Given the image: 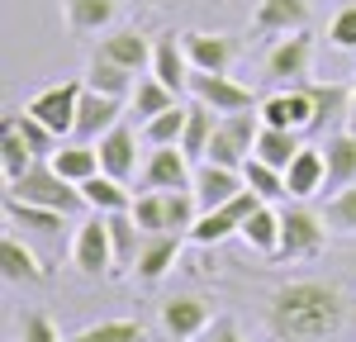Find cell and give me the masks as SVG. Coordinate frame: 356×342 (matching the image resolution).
Returning <instances> with one entry per match:
<instances>
[{
	"label": "cell",
	"mask_w": 356,
	"mask_h": 342,
	"mask_svg": "<svg viewBox=\"0 0 356 342\" xmlns=\"http://www.w3.org/2000/svg\"><path fill=\"white\" fill-rule=\"evenodd\" d=\"M347 323V300L337 285L295 281L271 295V328L280 342H328Z\"/></svg>",
	"instance_id": "obj_1"
},
{
	"label": "cell",
	"mask_w": 356,
	"mask_h": 342,
	"mask_svg": "<svg viewBox=\"0 0 356 342\" xmlns=\"http://www.w3.org/2000/svg\"><path fill=\"white\" fill-rule=\"evenodd\" d=\"M10 195L29 200V204H43V209H57V214H67V219L81 214V209H90L86 195H81V186L67 181L53 162H33L19 181H10Z\"/></svg>",
	"instance_id": "obj_2"
},
{
	"label": "cell",
	"mask_w": 356,
	"mask_h": 342,
	"mask_svg": "<svg viewBox=\"0 0 356 342\" xmlns=\"http://www.w3.org/2000/svg\"><path fill=\"white\" fill-rule=\"evenodd\" d=\"M257 133H261V114L238 110V114H223L219 129H214V142L204 152V162H223V167H238L257 152Z\"/></svg>",
	"instance_id": "obj_3"
},
{
	"label": "cell",
	"mask_w": 356,
	"mask_h": 342,
	"mask_svg": "<svg viewBox=\"0 0 356 342\" xmlns=\"http://www.w3.org/2000/svg\"><path fill=\"white\" fill-rule=\"evenodd\" d=\"M323 233H328V219L309 204H290L280 209V247L275 256L280 261H295V256H314L323 247Z\"/></svg>",
	"instance_id": "obj_4"
},
{
	"label": "cell",
	"mask_w": 356,
	"mask_h": 342,
	"mask_svg": "<svg viewBox=\"0 0 356 342\" xmlns=\"http://www.w3.org/2000/svg\"><path fill=\"white\" fill-rule=\"evenodd\" d=\"M81 90H86L81 76H72V81H57V86H48V90H38V95L29 100L24 110H29V114H38V119L53 129L57 138H72V129H76V105H81Z\"/></svg>",
	"instance_id": "obj_5"
},
{
	"label": "cell",
	"mask_w": 356,
	"mask_h": 342,
	"mask_svg": "<svg viewBox=\"0 0 356 342\" xmlns=\"http://www.w3.org/2000/svg\"><path fill=\"white\" fill-rule=\"evenodd\" d=\"M72 266L81 276H100V271H114V243H110V219L90 209V219L76 224V238H72Z\"/></svg>",
	"instance_id": "obj_6"
},
{
	"label": "cell",
	"mask_w": 356,
	"mask_h": 342,
	"mask_svg": "<svg viewBox=\"0 0 356 342\" xmlns=\"http://www.w3.org/2000/svg\"><path fill=\"white\" fill-rule=\"evenodd\" d=\"M195 181V167H191V152L181 142H166V147H152L147 162L138 171V186L143 190H186Z\"/></svg>",
	"instance_id": "obj_7"
},
{
	"label": "cell",
	"mask_w": 356,
	"mask_h": 342,
	"mask_svg": "<svg viewBox=\"0 0 356 342\" xmlns=\"http://www.w3.org/2000/svg\"><path fill=\"white\" fill-rule=\"evenodd\" d=\"M191 95L200 100V105L219 110V114H238V110H252V105H257V95H252L243 81H233L228 72H195Z\"/></svg>",
	"instance_id": "obj_8"
},
{
	"label": "cell",
	"mask_w": 356,
	"mask_h": 342,
	"mask_svg": "<svg viewBox=\"0 0 356 342\" xmlns=\"http://www.w3.org/2000/svg\"><path fill=\"white\" fill-rule=\"evenodd\" d=\"M119 114H124V100L119 95H105V90H81V105H76V129H72V138L76 142H100L110 133L114 124H119Z\"/></svg>",
	"instance_id": "obj_9"
},
{
	"label": "cell",
	"mask_w": 356,
	"mask_h": 342,
	"mask_svg": "<svg viewBox=\"0 0 356 342\" xmlns=\"http://www.w3.org/2000/svg\"><path fill=\"white\" fill-rule=\"evenodd\" d=\"M257 114H261V124L309 133V129H314V95H309L304 86H290V90H275V95H266V100L257 105Z\"/></svg>",
	"instance_id": "obj_10"
},
{
	"label": "cell",
	"mask_w": 356,
	"mask_h": 342,
	"mask_svg": "<svg viewBox=\"0 0 356 342\" xmlns=\"http://www.w3.org/2000/svg\"><path fill=\"white\" fill-rule=\"evenodd\" d=\"M209 323H214V309L200 295H176V300L162 304V333L176 338V342H195Z\"/></svg>",
	"instance_id": "obj_11"
},
{
	"label": "cell",
	"mask_w": 356,
	"mask_h": 342,
	"mask_svg": "<svg viewBox=\"0 0 356 342\" xmlns=\"http://www.w3.org/2000/svg\"><path fill=\"white\" fill-rule=\"evenodd\" d=\"M191 190H195V200H200V209H219V204H228L238 190H247V181H243V171H238V167L200 162V167H195Z\"/></svg>",
	"instance_id": "obj_12"
},
{
	"label": "cell",
	"mask_w": 356,
	"mask_h": 342,
	"mask_svg": "<svg viewBox=\"0 0 356 342\" xmlns=\"http://www.w3.org/2000/svg\"><path fill=\"white\" fill-rule=\"evenodd\" d=\"M309 57H314V38L304 28H295L266 53V76L271 81H304L309 76Z\"/></svg>",
	"instance_id": "obj_13"
},
{
	"label": "cell",
	"mask_w": 356,
	"mask_h": 342,
	"mask_svg": "<svg viewBox=\"0 0 356 342\" xmlns=\"http://www.w3.org/2000/svg\"><path fill=\"white\" fill-rule=\"evenodd\" d=\"M323 186H328V157H323V147H300L295 162L285 167V195L314 200Z\"/></svg>",
	"instance_id": "obj_14"
},
{
	"label": "cell",
	"mask_w": 356,
	"mask_h": 342,
	"mask_svg": "<svg viewBox=\"0 0 356 342\" xmlns=\"http://www.w3.org/2000/svg\"><path fill=\"white\" fill-rule=\"evenodd\" d=\"M152 76L162 86H171L176 95L181 90H191V76H195V67H191V53H186V43L176 38V33H162L157 38V48H152V67H147Z\"/></svg>",
	"instance_id": "obj_15"
},
{
	"label": "cell",
	"mask_w": 356,
	"mask_h": 342,
	"mask_svg": "<svg viewBox=\"0 0 356 342\" xmlns=\"http://www.w3.org/2000/svg\"><path fill=\"white\" fill-rule=\"evenodd\" d=\"M152 48H157V43H147V33H138V28H114V33L100 38L95 57H110V62L129 67V72H143V67H152Z\"/></svg>",
	"instance_id": "obj_16"
},
{
	"label": "cell",
	"mask_w": 356,
	"mask_h": 342,
	"mask_svg": "<svg viewBox=\"0 0 356 342\" xmlns=\"http://www.w3.org/2000/svg\"><path fill=\"white\" fill-rule=\"evenodd\" d=\"M181 238H186V233H147V238H143V247H138L134 271H138L147 285L162 281L166 271L176 266V256H181Z\"/></svg>",
	"instance_id": "obj_17"
},
{
	"label": "cell",
	"mask_w": 356,
	"mask_h": 342,
	"mask_svg": "<svg viewBox=\"0 0 356 342\" xmlns=\"http://www.w3.org/2000/svg\"><path fill=\"white\" fill-rule=\"evenodd\" d=\"M95 147H100V171H110V176H119V181H129V176L138 171V133L129 129V124H114Z\"/></svg>",
	"instance_id": "obj_18"
},
{
	"label": "cell",
	"mask_w": 356,
	"mask_h": 342,
	"mask_svg": "<svg viewBox=\"0 0 356 342\" xmlns=\"http://www.w3.org/2000/svg\"><path fill=\"white\" fill-rule=\"evenodd\" d=\"M314 95V129L309 133H328L332 124L352 119V86L342 81H328V86H304Z\"/></svg>",
	"instance_id": "obj_19"
},
{
	"label": "cell",
	"mask_w": 356,
	"mask_h": 342,
	"mask_svg": "<svg viewBox=\"0 0 356 342\" xmlns=\"http://www.w3.org/2000/svg\"><path fill=\"white\" fill-rule=\"evenodd\" d=\"M323 157H328V186H323V190H332V195H337V190L356 186V129L328 133Z\"/></svg>",
	"instance_id": "obj_20"
},
{
	"label": "cell",
	"mask_w": 356,
	"mask_h": 342,
	"mask_svg": "<svg viewBox=\"0 0 356 342\" xmlns=\"http://www.w3.org/2000/svg\"><path fill=\"white\" fill-rule=\"evenodd\" d=\"M81 195L95 214H119V209H134L138 190H129V181H119L110 171H95L90 181H81Z\"/></svg>",
	"instance_id": "obj_21"
},
{
	"label": "cell",
	"mask_w": 356,
	"mask_h": 342,
	"mask_svg": "<svg viewBox=\"0 0 356 342\" xmlns=\"http://www.w3.org/2000/svg\"><path fill=\"white\" fill-rule=\"evenodd\" d=\"M5 224L29 228V233H38V238H57L62 224H67V214L43 209V204H29V200H19V195H5Z\"/></svg>",
	"instance_id": "obj_22"
},
{
	"label": "cell",
	"mask_w": 356,
	"mask_h": 342,
	"mask_svg": "<svg viewBox=\"0 0 356 342\" xmlns=\"http://www.w3.org/2000/svg\"><path fill=\"white\" fill-rule=\"evenodd\" d=\"M0 276H5V281H43L48 266L38 261V252L29 247L24 238L5 233V238H0Z\"/></svg>",
	"instance_id": "obj_23"
},
{
	"label": "cell",
	"mask_w": 356,
	"mask_h": 342,
	"mask_svg": "<svg viewBox=\"0 0 356 342\" xmlns=\"http://www.w3.org/2000/svg\"><path fill=\"white\" fill-rule=\"evenodd\" d=\"M309 19V0H261L257 15H252V28L257 33H295Z\"/></svg>",
	"instance_id": "obj_24"
},
{
	"label": "cell",
	"mask_w": 356,
	"mask_h": 342,
	"mask_svg": "<svg viewBox=\"0 0 356 342\" xmlns=\"http://www.w3.org/2000/svg\"><path fill=\"white\" fill-rule=\"evenodd\" d=\"M181 43L191 53L195 72H228V62H233V38H223V33H181Z\"/></svg>",
	"instance_id": "obj_25"
},
{
	"label": "cell",
	"mask_w": 356,
	"mask_h": 342,
	"mask_svg": "<svg viewBox=\"0 0 356 342\" xmlns=\"http://www.w3.org/2000/svg\"><path fill=\"white\" fill-rule=\"evenodd\" d=\"M238 238H243L252 252L275 256V247H280V209H271V200H266V204H257V209L243 219Z\"/></svg>",
	"instance_id": "obj_26"
},
{
	"label": "cell",
	"mask_w": 356,
	"mask_h": 342,
	"mask_svg": "<svg viewBox=\"0 0 356 342\" xmlns=\"http://www.w3.org/2000/svg\"><path fill=\"white\" fill-rule=\"evenodd\" d=\"M219 110H209V105H200L191 100V114H186V133H181V147L191 152V162H204V152H209V142H214V129H219Z\"/></svg>",
	"instance_id": "obj_27"
},
{
	"label": "cell",
	"mask_w": 356,
	"mask_h": 342,
	"mask_svg": "<svg viewBox=\"0 0 356 342\" xmlns=\"http://www.w3.org/2000/svg\"><path fill=\"white\" fill-rule=\"evenodd\" d=\"M90 90H105V95H119V100H129L138 86V72H129V67H119V62H110V57H90V67H86L81 76Z\"/></svg>",
	"instance_id": "obj_28"
},
{
	"label": "cell",
	"mask_w": 356,
	"mask_h": 342,
	"mask_svg": "<svg viewBox=\"0 0 356 342\" xmlns=\"http://www.w3.org/2000/svg\"><path fill=\"white\" fill-rule=\"evenodd\" d=\"M110 219V243H114V271L119 266H134L138 261V247H143V224L134 219V209H119V214H105Z\"/></svg>",
	"instance_id": "obj_29"
},
{
	"label": "cell",
	"mask_w": 356,
	"mask_h": 342,
	"mask_svg": "<svg viewBox=\"0 0 356 342\" xmlns=\"http://www.w3.org/2000/svg\"><path fill=\"white\" fill-rule=\"evenodd\" d=\"M53 167L62 171L67 181L81 186V181H90V176L100 171V147H95V142H76V138H72V142H62V147L53 152Z\"/></svg>",
	"instance_id": "obj_30"
},
{
	"label": "cell",
	"mask_w": 356,
	"mask_h": 342,
	"mask_svg": "<svg viewBox=\"0 0 356 342\" xmlns=\"http://www.w3.org/2000/svg\"><path fill=\"white\" fill-rule=\"evenodd\" d=\"M304 142L295 129H275V124H261V133H257V152L252 157H261V162H271V167H290L295 162V152H300Z\"/></svg>",
	"instance_id": "obj_31"
},
{
	"label": "cell",
	"mask_w": 356,
	"mask_h": 342,
	"mask_svg": "<svg viewBox=\"0 0 356 342\" xmlns=\"http://www.w3.org/2000/svg\"><path fill=\"white\" fill-rule=\"evenodd\" d=\"M176 105V90L171 86H162L157 76H138L134 95H129V110H134L138 124H147V119H157L162 110H171Z\"/></svg>",
	"instance_id": "obj_32"
},
{
	"label": "cell",
	"mask_w": 356,
	"mask_h": 342,
	"mask_svg": "<svg viewBox=\"0 0 356 342\" xmlns=\"http://www.w3.org/2000/svg\"><path fill=\"white\" fill-rule=\"evenodd\" d=\"M33 162H38V157H33V147L24 142V133L5 119V138H0V171H5V186H10V181H19Z\"/></svg>",
	"instance_id": "obj_33"
},
{
	"label": "cell",
	"mask_w": 356,
	"mask_h": 342,
	"mask_svg": "<svg viewBox=\"0 0 356 342\" xmlns=\"http://www.w3.org/2000/svg\"><path fill=\"white\" fill-rule=\"evenodd\" d=\"M67 342H147V328L138 318H105V323H90L81 333H72Z\"/></svg>",
	"instance_id": "obj_34"
},
{
	"label": "cell",
	"mask_w": 356,
	"mask_h": 342,
	"mask_svg": "<svg viewBox=\"0 0 356 342\" xmlns=\"http://www.w3.org/2000/svg\"><path fill=\"white\" fill-rule=\"evenodd\" d=\"M67 5V24L76 33H100L114 19V0H62Z\"/></svg>",
	"instance_id": "obj_35"
},
{
	"label": "cell",
	"mask_w": 356,
	"mask_h": 342,
	"mask_svg": "<svg viewBox=\"0 0 356 342\" xmlns=\"http://www.w3.org/2000/svg\"><path fill=\"white\" fill-rule=\"evenodd\" d=\"M10 124L24 133V142L33 147V157H38V162H53V152L62 147V138H57V133L48 129V124H43V119H38V114L19 110V114H10Z\"/></svg>",
	"instance_id": "obj_36"
},
{
	"label": "cell",
	"mask_w": 356,
	"mask_h": 342,
	"mask_svg": "<svg viewBox=\"0 0 356 342\" xmlns=\"http://www.w3.org/2000/svg\"><path fill=\"white\" fill-rule=\"evenodd\" d=\"M186 114H191V105H171V110H162L157 119H147L143 124V142L147 147H166V142H181V133H186Z\"/></svg>",
	"instance_id": "obj_37"
},
{
	"label": "cell",
	"mask_w": 356,
	"mask_h": 342,
	"mask_svg": "<svg viewBox=\"0 0 356 342\" xmlns=\"http://www.w3.org/2000/svg\"><path fill=\"white\" fill-rule=\"evenodd\" d=\"M243 181H247V190H257L261 200L285 195V171L271 167V162H261V157H247L243 162Z\"/></svg>",
	"instance_id": "obj_38"
},
{
	"label": "cell",
	"mask_w": 356,
	"mask_h": 342,
	"mask_svg": "<svg viewBox=\"0 0 356 342\" xmlns=\"http://www.w3.org/2000/svg\"><path fill=\"white\" fill-rule=\"evenodd\" d=\"M323 219H328L332 233H356V186L337 190V195L323 204Z\"/></svg>",
	"instance_id": "obj_39"
},
{
	"label": "cell",
	"mask_w": 356,
	"mask_h": 342,
	"mask_svg": "<svg viewBox=\"0 0 356 342\" xmlns=\"http://www.w3.org/2000/svg\"><path fill=\"white\" fill-rule=\"evenodd\" d=\"M134 219L143 224V233H166L162 190H138V195H134Z\"/></svg>",
	"instance_id": "obj_40"
},
{
	"label": "cell",
	"mask_w": 356,
	"mask_h": 342,
	"mask_svg": "<svg viewBox=\"0 0 356 342\" xmlns=\"http://www.w3.org/2000/svg\"><path fill=\"white\" fill-rule=\"evenodd\" d=\"M19 342H67V338L57 333V323L48 314L29 309V314H19Z\"/></svg>",
	"instance_id": "obj_41"
},
{
	"label": "cell",
	"mask_w": 356,
	"mask_h": 342,
	"mask_svg": "<svg viewBox=\"0 0 356 342\" xmlns=\"http://www.w3.org/2000/svg\"><path fill=\"white\" fill-rule=\"evenodd\" d=\"M328 43L337 48V53H356V5H347V10H337V15H332Z\"/></svg>",
	"instance_id": "obj_42"
},
{
	"label": "cell",
	"mask_w": 356,
	"mask_h": 342,
	"mask_svg": "<svg viewBox=\"0 0 356 342\" xmlns=\"http://www.w3.org/2000/svg\"><path fill=\"white\" fill-rule=\"evenodd\" d=\"M200 342H247V338H243V328H238L233 318H214V323L200 333Z\"/></svg>",
	"instance_id": "obj_43"
},
{
	"label": "cell",
	"mask_w": 356,
	"mask_h": 342,
	"mask_svg": "<svg viewBox=\"0 0 356 342\" xmlns=\"http://www.w3.org/2000/svg\"><path fill=\"white\" fill-rule=\"evenodd\" d=\"M347 124H352V129H356V86H352V119H347Z\"/></svg>",
	"instance_id": "obj_44"
}]
</instances>
